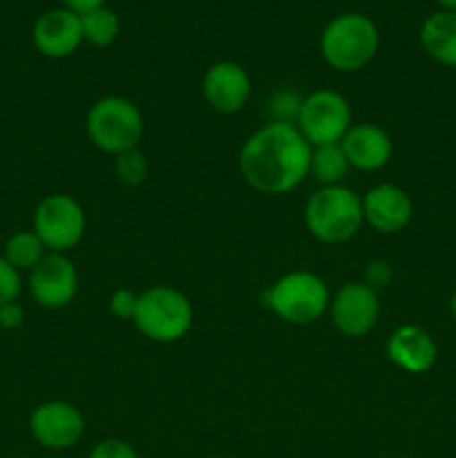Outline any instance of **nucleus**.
I'll list each match as a JSON object with an SVG mask.
<instances>
[{"label": "nucleus", "instance_id": "nucleus-1", "mask_svg": "<svg viewBox=\"0 0 456 458\" xmlns=\"http://www.w3.org/2000/svg\"><path fill=\"white\" fill-rule=\"evenodd\" d=\"M311 150L295 123L271 121L241 146L240 174L262 195H286L308 177Z\"/></svg>", "mask_w": 456, "mask_h": 458}, {"label": "nucleus", "instance_id": "nucleus-2", "mask_svg": "<svg viewBox=\"0 0 456 458\" xmlns=\"http://www.w3.org/2000/svg\"><path fill=\"white\" fill-rule=\"evenodd\" d=\"M304 224L322 244H344L365 224L362 199L347 186H320L304 206Z\"/></svg>", "mask_w": 456, "mask_h": 458}, {"label": "nucleus", "instance_id": "nucleus-3", "mask_svg": "<svg viewBox=\"0 0 456 458\" xmlns=\"http://www.w3.org/2000/svg\"><path fill=\"white\" fill-rule=\"evenodd\" d=\"M380 47L376 22L365 13H340L326 22L320 36V54L335 72H358L374 61Z\"/></svg>", "mask_w": 456, "mask_h": 458}, {"label": "nucleus", "instance_id": "nucleus-4", "mask_svg": "<svg viewBox=\"0 0 456 458\" xmlns=\"http://www.w3.org/2000/svg\"><path fill=\"white\" fill-rule=\"evenodd\" d=\"M326 282L311 271H291L271 284L264 304L286 325H313L329 309Z\"/></svg>", "mask_w": 456, "mask_h": 458}, {"label": "nucleus", "instance_id": "nucleus-5", "mask_svg": "<svg viewBox=\"0 0 456 458\" xmlns=\"http://www.w3.org/2000/svg\"><path fill=\"white\" fill-rule=\"evenodd\" d=\"M192 318V304L182 291L173 286H152L139 295L132 322L152 343L170 344L190 331Z\"/></svg>", "mask_w": 456, "mask_h": 458}, {"label": "nucleus", "instance_id": "nucleus-6", "mask_svg": "<svg viewBox=\"0 0 456 458\" xmlns=\"http://www.w3.org/2000/svg\"><path fill=\"white\" fill-rule=\"evenodd\" d=\"M85 130L98 150L116 157L139 148L143 137V116L130 98L103 97L89 107Z\"/></svg>", "mask_w": 456, "mask_h": 458}, {"label": "nucleus", "instance_id": "nucleus-7", "mask_svg": "<svg viewBox=\"0 0 456 458\" xmlns=\"http://www.w3.org/2000/svg\"><path fill=\"white\" fill-rule=\"evenodd\" d=\"M351 125V106L335 89H316L302 98L295 119V128L311 148L340 143Z\"/></svg>", "mask_w": 456, "mask_h": 458}, {"label": "nucleus", "instance_id": "nucleus-8", "mask_svg": "<svg viewBox=\"0 0 456 458\" xmlns=\"http://www.w3.org/2000/svg\"><path fill=\"white\" fill-rule=\"evenodd\" d=\"M88 217L79 201L65 192L43 197L34 210V233L49 253H67L85 235Z\"/></svg>", "mask_w": 456, "mask_h": 458}, {"label": "nucleus", "instance_id": "nucleus-9", "mask_svg": "<svg viewBox=\"0 0 456 458\" xmlns=\"http://www.w3.org/2000/svg\"><path fill=\"white\" fill-rule=\"evenodd\" d=\"M30 434L45 450H70L83 438L85 419L72 403H40L30 416Z\"/></svg>", "mask_w": 456, "mask_h": 458}, {"label": "nucleus", "instance_id": "nucleus-10", "mask_svg": "<svg viewBox=\"0 0 456 458\" xmlns=\"http://www.w3.org/2000/svg\"><path fill=\"white\" fill-rule=\"evenodd\" d=\"M331 322L347 338H362L376 327L380 316L378 293L365 282H347L329 302Z\"/></svg>", "mask_w": 456, "mask_h": 458}, {"label": "nucleus", "instance_id": "nucleus-11", "mask_svg": "<svg viewBox=\"0 0 456 458\" xmlns=\"http://www.w3.org/2000/svg\"><path fill=\"white\" fill-rule=\"evenodd\" d=\"M79 271L65 253H47L30 271V293L43 309H63L76 298Z\"/></svg>", "mask_w": 456, "mask_h": 458}, {"label": "nucleus", "instance_id": "nucleus-12", "mask_svg": "<svg viewBox=\"0 0 456 458\" xmlns=\"http://www.w3.org/2000/svg\"><path fill=\"white\" fill-rule=\"evenodd\" d=\"M250 76L240 63L219 61L206 70L201 94L210 110L217 114H235L250 98Z\"/></svg>", "mask_w": 456, "mask_h": 458}, {"label": "nucleus", "instance_id": "nucleus-13", "mask_svg": "<svg viewBox=\"0 0 456 458\" xmlns=\"http://www.w3.org/2000/svg\"><path fill=\"white\" fill-rule=\"evenodd\" d=\"M360 199L365 224L383 235H396L405 231L414 217L411 197L396 183H378L369 188Z\"/></svg>", "mask_w": 456, "mask_h": 458}, {"label": "nucleus", "instance_id": "nucleus-14", "mask_svg": "<svg viewBox=\"0 0 456 458\" xmlns=\"http://www.w3.org/2000/svg\"><path fill=\"white\" fill-rule=\"evenodd\" d=\"M34 47L47 58H67L83 43L80 16L65 7L49 9L36 18L31 27Z\"/></svg>", "mask_w": 456, "mask_h": 458}, {"label": "nucleus", "instance_id": "nucleus-15", "mask_svg": "<svg viewBox=\"0 0 456 458\" xmlns=\"http://www.w3.org/2000/svg\"><path fill=\"white\" fill-rule=\"evenodd\" d=\"M344 155H347L349 165L362 173H376L384 168L392 159L393 143L387 130L376 123H356L349 128L342 141Z\"/></svg>", "mask_w": 456, "mask_h": 458}, {"label": "nucleus", "instance_id": "nucleus-16", "mask_svg": "<svg viewBox=\"0 0 456 458\" xmlns=\"http://www.w3.org/2000/svg\"><path fill=\"white\" fill-rule=\"evenodd\" d=\"M387 358L407 374H425L436 365L438 347L418 325H402L389 335Z\"/></svg>", "mask_w": 456, "mask_h": 458}, {"label": "nucleus", "instance_id": "nucleus-17", "mask_svg": "<svg viewBox=\"0 0 456 458\" xmlns=\"http://www.w3.org/2000/svg\"><path fill=\"white\" fill-rule=\"evenodd\" d=\"M425 54L445 67H456V12L429 13L418 31Z\"/></svg>", "mask_w": 456, "mask_h": 458}, {"label": "nucleus", "instance_id": "nucleus-18", "mask_svg": "<svg viewBox=\"0 0 456 458\" xmlns=\"http://www.w3.org/2000/svg\"><path fill=\"white\" fill-rule=\"evenodd\" d=\"M351 170L347 155H344L340 143L329 146H317L311 150V168L308 174L316 179L320 186H340Z\"/></svg>", "mask_w": 456, "mask_h": 458}, {"label": "nucleus", "instance_id": "nucleus-19", "mask_svg": "<svg viewBox=\"0 0 456 458\" xmlns=\"http://www.w3.org/2000/svg\"><path fill=\"white\" fill-rule=\"evenodd\" d=\"M45 255H47V249H45V244L34 231L13 233V235L7 237L3 249V258L16 271H31Z\"/></svg>", "mask_w": 456, "mask_h": 458}, {"label": "nucleus", "instance_id": "nucleus-20", "mask_svg": "<svg viewBox=\"0 0 456 458\" xmlns=\"http://www.w3.org/2000/svg\"><path fill=\"white\" fill-rule=\"evenodd\" d=\"M80 31H83L85 43L94 45V47H107L119 38L121 21L116 12L98 7L80 16Z\"/></svg>", "mask_w": 456, "mask_h": 458}, {"label": "nucleus", "instance_id": "nucleus-21", "mask_svg": "<svg viewBox=\"0 0 456 458\" xmlns=\"http://www.w3.org/2000/svg\"><path fill=\"white\" fill-rule=\"evenodd\" d=\"M148 170H150V165H148L146 155L139 148L114 157V174L125 186H141L148 179Z\"/></svg>", "mask_w": 456, "mask_h": 458}, {"label": "nucleus", "instance_id": "nucleus-22", "mask_svg": "<svg viewBox=\"0 0 456 458\" xmlns=\"http://www.w3.org/2000/svg\"><path fill=\"white\" fill-rule=\"evenodd\" d=\"M21 271H16V268L0 255V307L7 302H16L18 295H21Z\"/></svg>", "mask_w": 456, "mask_h": 458}, {"label": "nucleus", "instance_id": "nucleus-23", "mask_svg": "<svg viewBox=\"0 0 456 458\" xmlns=\"http://www.w3.org/2000/svg\"><path fill=\"white\" fill-rule=\"evenodd\" d=\"M88 458H139V454L130 443L121 438H106L92 447Z\"/></svg>", "mask_w": 456, "mask_h": 458}, {"label": "nucleus", "instance_id": "nucleus-24", "mask_svg": "<svg viewBox=\"0 0 456 458\" xmlns=\"http://www.w3.org/2000/svg\"><path fill=\"white\" fill-rule=\"evenodd\" d=\"M300 98L295 97L293 92H280L273 97L271 110L275 114V121H282V123H295L300 112Z\"/></svg>", "mask_w": 456, "mask_h": 458}, {"label": "nucleus", "instance_id": "nucleus-25", "mask_svg": "<svg viewBox=\"0 0 456 458\" xmlns=\"http://www.w3.org/2000/svg\"><path fill=\"white\" fill-rule=\"evenodd\" d=\"M139 295L130 289H116L110 298V311L119 320H132L137 311Z\"/></svg>", "mask_w": 456, "mask_h": 458}, {"label": "nucleus", "instance_id": "nucleus-26", "mask_svg": "<svg viewBox=\"0 0 456 458\" xmlns=\"http://www.w3.org/2000/svg\"><path fill=\"white\" fill-rule=\"evenodd\" d=\"M393 271H392V264L384 262V259H374V262L367 264L365 268V284L369 289L378 291L383 286H387L392 282Z\"/></svg>", "mask_w": 456, "mask_h": 458}, {"label": "nucleus", "instance_id": "nucleus-27", "mask_svg": "<svg viewBox=\"0 0 456 458\" xmlns=\"http://www.w3.org/2000/svg\"><path fill=\"white\" fill-rule=\"evenodd\" d=\"M22 322H25V309L18 304V300L0 307V329L13 331L18 327H22Z\"/></svg>", "mask_w": 456, "mask_h": 458}, {"label": "nucleus", "instance_id": "nucleus-28", "mask_svg": "<svg viewBox=\"0 0 456 458\" xmlns=\"http://www.w3.org/2000/svg\"><path fill=\"white\" fill-rule=\"evenodd\" d=\"M107 0H63V7L70 9V12L79 13V16H83V13L92 12V9H98V7H106Z\"/></svg>", "mask_w": 456, "mask_h": 458}, {"label": "nucleus", "instance_id": "nucleus-29", "mask_svg": "<svg viewBox=\"0 0 456 458\" xmlns=\"http://www.w3.org/2000/svg\"><path fill=\"white\" fill-rule=\"evenodd\" d=\"M436 4L445 12H456V0H436Z\"/></svg>", "mask_w": 456, "mask_h": 458}, {"label": "nucleus", "instance_id": "nucleus-30", "mask_svg": "<svg viewBox=\"0 0 456 458\" xmlns=\"http://www.w3.org/2000/svg\"><path fill=\"white\" fill-rule=\"evenodd\" d=\"M450 313H452V318L456 320V291L452 293V298H450Z\"/></svg>", "mask_w": 456, "mask_h": 458}, {"label": "nucleus", "instance_id": "nucleus-31", "mask_svg": "<svg viewBox=\"0 0 456 458\" xmlns=\"http://www.w3.org/2000/svg\"><path fill=\"white\" fill-rule=\"evenodd\" d=\"M392 3H407V0H392Z\"/></svg>", "mask_w": 456, "mask_h": 458}]
</instances>
